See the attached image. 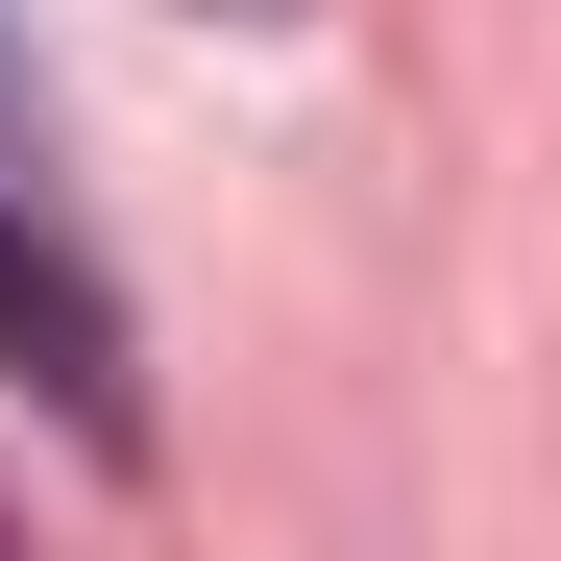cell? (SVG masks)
Segmentation results:
<instances>
[{"instance_id":"obj_1","label":"cell","mask_w":561,"mask_h":561,"mask_svg":"<svg viewBox=\"0 0 561 561\" xmlns=\"http://www.w3.org/2000/svg\"><path fill=\"white\" fill-rule=\"evenodd\" d=\"M0 366L73 415V439H147V366H123V294H99V244H73V196H49V123H25V73H0Z\"/></svg>"},{"instance_id":"obj_2","label":"cell","mask_w":561,"mask_h":561,"mask_svg":"<svg viewBox=\"0 0 561 561\" xmlns=\"http://www.w3.org/2000/svg\"><path fill=\"white\" fill-rule=\"evenodd\" d=\"M220 25H294V0H220Z\"/></svg>"}]
</instances>
